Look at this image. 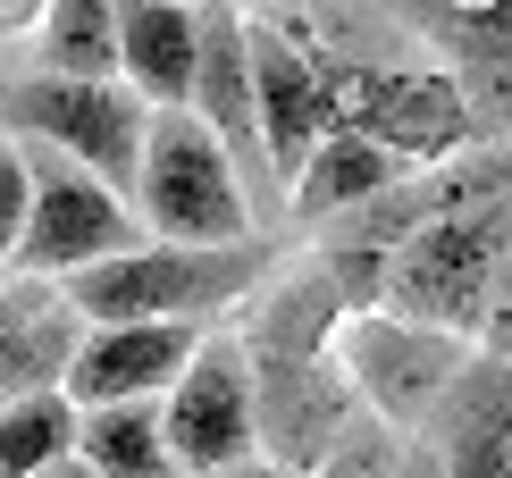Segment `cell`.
Listing matches in <instances>:
<instances>
[{
  "label": "cell",
  "mask_w": 512,
  "mask_h": 478,
  "mask_svg": "<svg viewBox=\"0 0 512 478\" xmlns=\"http://www.w3.org/2000/svg\"><path fill=\"white\" fill-rule=\"evenodd\" d=\"M277 277V244L252 235V244L227 252H185V244H135L101 269L68 277V311L84 328H210L219 311L252 302Z\"/></svg>",
  "instance_id": "1"
},
{
  "label": "cell",
  "mask_w": 512,
  "mask_h": 478,
  "mask_svg": "<svg viewBox=\"0 0 512 478\" xmlns=\"http://www.w3.org/2000/svg\"><path fill=\"white\" fill-rule=\"evenodd\" d=\"M504 269H512V193H496V202H479V210H454V219H429L395 252L387 302H378V311L479 344Z\"/></svg>",
  "instance_id": "2"
},
{
  "label": "cell",
  "mask_w": 512,
  "mask_h": 478,
  "mask_svg": "<svg viewBox=\"0 0 512 478\" xmlns=\"http://www.w3.org/2000/svg\"><path fill=\"white\" fill-rule=\"evenodd\" d=\"M135 219L152 227V244H185V252H227L252 244V193L236 177L210 126L194 110H160L143 135V177H135Z\"/></svg>",
  "instance_id": "3"
},
{
  "label": "cell",
  "mask_w": 512,
  "mask_h": 478,
  "mask_svg": "<svg viewBox=\"0 0 512 478\" xmlns=\"http://www.w3.org/2000/svg\"><path fill=\"white\" fill-rule=\"evenodd\" d=\"M0 135L26 151H59L84 177H101L110 193H135L143 177V135H152V110H143L126 84H68V76H17L0 84Z\"/></svg>",
  "instance_id": "4"
},
{
  "label": "cell",
  "mask_w": 512,
  "mask_h": 478,
  "mask_svg": "<svg viewBox=\"0 0 512 478\" xmlns=\"http://www.w3.org/2000/svg\"><path fill=\"white\" fill-rule=\"evenodd\" d=\"M26 151V143H17ZM26 177H34V210H26V244H17L9 277H42V286H68V277L101 269V260L135 252L143 219L126 210V193H110L101 177H84L76 160L59 151H26Z\"/></svg>",
  "instance_id": "5"
},
{
  "label": "cell",
  "mask_w": 512,
  "mask_h": 478,
  "mask_svg": "<svg viewBox=\"0 0 512 478\" xmlns=\"http://www.w3.org/2000/svg\"><path fill=\"white\" fill-rule=\"evenodd\" d=\"M479 344L462 336H437V328H412L395 311H361L336 328V369H345L353 403L387 428H429V411L454 395V378L471 369Z\"/></svg>",
  "instance_id": "6"
},
{
  "label": "cell",
  "mask_w": 512,
  "mask_h": 478,
  "mask_svg": "<svg viewBox=\"0 0 512 478\" xmlns=\"http://www.w3.org/2000/svg\"><path fill=\"white\" fill-rule=\"evenodd\" d=\"M160 428L185 478H219L261 462V386L236 336H202V353L185 361V378L160 395Z\"/></svg>",
  "instance_id": "7"
},
{
  "label": "cell",
  "mask_w": 512,
  "mask_h": 478,
  "mask_svg": "<svg viewBox=\"0 0 512 478\" xmlns=\"http://www.w3.org/2000/svg\"><path fill=\"white\" fill-rule=\"evenodd\" d=\"M194 118L210 143L236 160L244 193H261V210H286L269 151H261V101H252V26L244 9H202V59H194Z\"/></svg>",
  "instance_id": "8"
},
{
  "label": "cell",
  "mask_w": 512,
  "mask_h": 478,
  "mask_svg": "<svg viewBox=\"0 0 512 478\" xmlns=\"http://www.w3.org/2000/svg\"><path fill=\"white\" fill-rule=\"evenodd\" d=\"M252 26V101H261V151L277 168V185H294L311 168V151L336 135V101L319 59L294 42L277 17H244Z\"/></svg>",
  "instance_id": "9"
},
{
  "label": "cell",
  "mask_w": 512,
  "mask_h": 478,
  "mask_svg": "<svg viewBox=\"0 0 512 478\" xmlns=\"http://www.w3.org/2000/svg\"><path fill=\"white\" fill-rule=\"evenodd\" d=\"M471 101L479 143H512V0L496 9H395Z\"/></svg>",
  "instance_id": "10"
},
{
  "label": "cell",
  "mask_w": 512,
  "mask_h": 478,
  "mask_svg": "<svg viewBox=\"0 0 512 478\" xmlns=\"http://www.w3.org/2000/svg\"><path fill=\"white\" fill-rule=\"evenodd\" d=\"M210 328H84L68 361V403L76 411H118V403H160L202 353Z\"/></svg>",
  "instance_id": "11"
},
{
  "label": "cell",
  "mask_w": 512,
  "mask_h": 478,
  "mask_svg": "<svg viewBox=\"0 0 512 478\" xmlns=\"http://www.w3.org/2000/svg\"><path fill=\"white\" fill-rule=\"evenodd\" d=\"M429 470L437 478H512V369L471 353L454 395L429 411Z\"/></svg>",
  "instance_id": "12"
},
{
  "label": "cell",
  "mask_w": 512,
  "mask_h": 478,
  "mask_svg": "<svg viewBox=\"0 0 512 478\" xmlns=\"http://www.w3.org/2000/svg\"><path fill=\"white\" fill-rule=\"evenodd\" d=\"M84 344V319L68 311V286L0 277V403H26L68 386V361Z\"/></svg>",
  "instance_id": "13"
},
{
  "label": "cell",
  "mask_w": 512,
  "mask_h": 478,
  "mask_svg": "<svg viewBox=\"0 0 512 478\" xmlns=\"http://www.w3.org/2000/svg\"><path fill=\"white\" fill-rule=\"evenodd\" d=\"M194 59H202V9L135 0L118 9V84L143 110H194Z\"/></svg>",
  "instance_id": "14"
},
{
  "label": "cell",
  "mask_w": 512,
  "mask_h": 478,
  "mask_svg": "<svg viewBox=\"0 0 512 478\" xmlns=\"http://www.w3.org/2000/svg\"><path fill=\"white\" fill-rule=\"evenodd\" d=\"M403 177H412V168H403L387 143H370V135H345V126H336V135L311 151V168L286 185V219L336 227V219H353V210H370L378 193H395Z\"/></svg>",
  "instance_id": "15"
},
{
  "label": "cell",
  "mask_w": 512,
  "mask_h": 478,
  "mask_svg": "<svg viewBox=\"0 0 512 478\" xmlns=\"http://www.w3.org/2000/svg\"><path fill=\"white\" fill-rule=\"evenodd\" d=\"M76 462L93 478H185L168 453L160 403H118V411H84L76 428Z\"/></svg>",
  "instance_id": "16"
},
{
  "label": "cell",
  "mask_w": 512,
  "mask_h": 478,
  "mask_svg": "<svg viewBox=\"0 0 512 478\" xmlns=\"http://www.w3.org/2000/svg\"><path fill=\"white\" fill-rule=\"evenodd\" d=\"M42 76L68 84H118V9L110 0H59L42 9Z\"/></svg>",
  "instance_id": "17"
},
{
  "label": "cell",
  "mask_w": 512,
  "mask_h": 478,
  "mask_svg": "<svg viewBox=\"0 0 512 478\" xmlns=\"http://www.w3.org/2000/svg\"><path fill=\"white\" fill-rule=\"evenodd\" d=\"M76 428H84V411L68 403V386L0 403V478H42L59 462H76Z\"/></svg>",
  "instance_id": "18"
},
{
  "label": "cell",
  "mask_w": 512,
  "mask_h": 478,
  "mask_svg": "<svg viewBox=\"0 0 512 478\" xmlns=\"http://www.w3.org/2000/svg\"><path fill=\"white\" fill-rule=\"evenodd\" d=\"M26 210H34L26 151H17V143H0V277L17 269V244H26Z\"/></svg>",
  "instance_id": "19"
},
{
  "label": "cell",
  "mask_w": 512,
  "mask_h": 478,
  "mask_svg": "<svg viewBox=\"0 0 512 478\" xmlns=\"http://www.w3.org/2000/svg\"><path fill=\"white\" fill-rule=\"evenodd\" d=\"M479 353L512 369V269H504V286H496V311H487V328H479Z\"/></svg>",
  "instance_id": "20"
},
{
  "label": "cell",
  "mask_w": 512,
  "mask_h": 478,
  "mask_svg": "<svg viewBox=\"0 0 512 478\" xmlns=\"http://www.w3.org/2000/svg\"><path fill=\"white\" fill-rule=\"evenodd\" d=\"M219 478H294L286 462H269V453H261V462H244V470H219Z\"/></svg>",
  "instance_id": "21"
},
{
  "label": "cell",
  "mask_w": 512,
  "mask_h": 478,
  "mask_svg": "<svg viewBox=\"0 0 512 478\" xmlns=\"http://www.w3.org/2000/svg\"><path fill=\"white\" fill-rule=\"evenodd\" d=\"M42 478H93V470H84V462H59V470H42Z\"/></svg>",
  "instance_id": "22"
}]
</instances>
